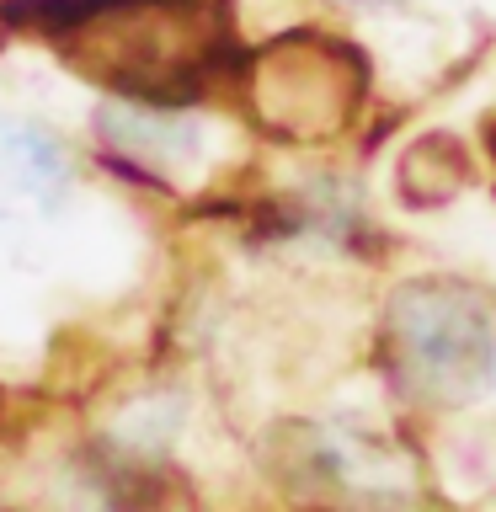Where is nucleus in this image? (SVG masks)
Returning a JSON list of instances; mask_svg holds the SVG:
<instances>
[{"label":"nucleus","mask_w":496,"mask_h":512,"mask_svg":"<svg viewBox=\"0 0 496 512\" xmlns=\"http://www.w3.org/2000/svg\"><path fill=\"white\" fill-rule=\"evenodd\" d=\"M390 368L427 406H464L496 379V320L464 283L416 278L390 299Z\"/></svg>","instance_id":"1"},{"label":"nucleus","mask_w":496,"mask_h":512,"mask_svg":"<svg viewBox=\"0 0 496 512\" xmlns=\"http://www.w3.org/2000/svg\"><path fill=\"white\" fill-rule=\"evenodd\" d=\"M11 171L16 187L38 192V198H59L64 187V150L43 134H16L11 139Z\"/></svg>","instance_id":"2"}]
</instances>
